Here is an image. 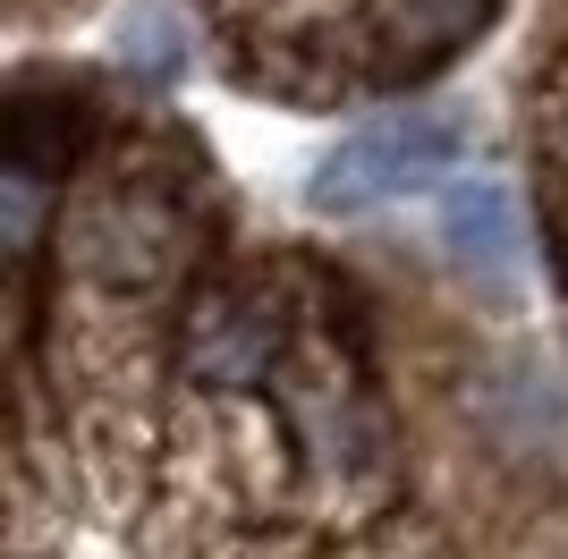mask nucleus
Listing matches in <instances>:
<instances>
[{"label":"nucleus","mask_w":568,"mask_h":559,"mask_svg":"<svg viewBox=\"0 0 568 559\" xmlns=\"http://www.w3.org/2000/svg\"><path fill=\"white\" fill-rule=\"evenodd\" d=\"M399 237L263 230L162 93L0 77V559H568L551 398Z\"/></svg>","instance_id":"nucleus-1"},{"label":"nucleus","mask_w":568,"mask_h":559,"mask_svg":"<svg viewBox=\"0 0 568 559\" xmlns=\"http://www.w3.org/2000/svg\"><path fill=\"white\" fill-rule=\"evenodd\" d=\"M509 0H187L237 93L288 111H399L467 60Z\"/></svg>","instance_id":"nucleus-2"},{"label":"nucleus","mask_w":568,"mask_h":559,"mask_svg":"<svg viewBox=\"0 0 568 559\" xmlns=\"http://www.w3.org/2000/svg\"><path fill=\"white\" fill-rule=\"evenodd\" d=\"M458 153H467V128H458L450 111H433V102L374 111V119H356L348 136L323 153V170H314V212L365 221V212H382V204H399V195H416V186H433Z\"/></svg>","instance_id":"nucleus-3"},{"label":"nucleus","mask_w":568,"mask_h":559,"mask_svg":"<svg viewBox=\"0 0 568 559\" xmlns=\"http://www.w3.org/2000/svg\"><path fill=\"white\" fill-rule=\"evenodd\" d=\"M526 111V195H535V237H544L551 297L568 314V0L535 9V43L518 69Z\"/></svg>","instance_id":"nucleus-4"},{"label":"nucleus","mask_w":568,"mask_h":559,"mask_svg":"<svg viewBox=\"0 0 568 559\" xmlns=\"http://www.w3.org/2000/svg\"><path fill=\"white\" fill-rule=\"evenodd\" d=\"M102 0H0V34H60V26L94 18Z\"/></svg>","instance_id":"nucleus-5"}]
</instances>
